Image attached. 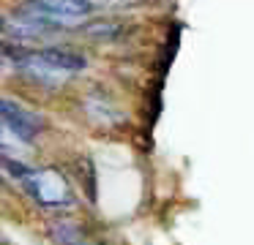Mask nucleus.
<instances>
[{
  "label": "nucleus",
  "instance_id": "f257e3e1",
  "mask_svg": "<svg viewBox=\"0 0 254 245\" xmlns=\"http://www.w3.org/2000/svg\"><path fill=\"white\" fill-rule=\"evenodd\" d=\"M17 183L22 185L25 194L33 201H39L41 207L63 210V207L74 204L71 185H68V180L63 177L58 169H28Z\"/></svg>",
  "mask_w": 254,
  "mask_h": 245
},
{
  "label": "nucleus",
  "instance_id": "f03ea898",
  "mask_svg": "<svg viewBox=\"0 0 254 245\" xmlns=\"http://www.w3.org/2000/svg\"><path fill=\"white\" fill-rule=\"evenodd\" d=\"M19 8L44 16L47 22L58 27H74L85 22L93 3L90 0H19Z\"/></svg>",
  "mask_w": 254,
  "mask_h": 245
},
{
  "label": "nucleus",
  "instance_id": "7ed1b4c3",
  "mask_svg": "<svg viewBox=\"0 0 254 245\" xmlns=\"http://www.w3.org/2000/svg\"><path fill=\"white\" fill-rule=\"evenodd\" d=\"M0 117H3V128L8 134H14L19 142H36L39 134L44 131V120L36 112L25 109L22 103L11 101V98H3V103H0Z\"/></svg>",
  "mask_w": 254,
  "mask_h": 245
},
{
  "label": "nucleus",
  "instance_id": "20e7f679",
  "mask_svg": "<svg viewBox=\"0 0 254 245\" xmlns=\"http://www.w3.org/2000/svg\"><path fill=\"white\" fill-rule=\"evenodd\" d=\"M52 237H55L58 245H93L90 237L82 232V226L68 221V218H58L52 223Z\"/></svg>",
  "mask_w": 254,
  "mask_h": 245
},
{
  "label": "nucleus",
  "instance_id": "39448f33",
  "mask_svg": "<svg viewBox=\"0 0 254 245\" xmlns=\"http://www.w3.org/2000/svg\"><path fill=\"white\" fill-rule=\"evenodd\" d=\"M118 33H121V25H118V22H107V19H99L88 27V36H93L96 41H107V38L112 41Z\"/></svg>",
  "mask_w": 254,
  "mask_h": 245
},
{
  "label": "nucleus",
  "instance_id": "423d86ee",
  "mask_svg": "<svg viewBox=\"0 0 254 245\" xmlns=\"http://www.w3.org/2000/svg\"><path fill=\"white\" fill-rule=\"evenodd\" d=\"M93 5H101V8H128V5L139 3V0H90Z\"/></svg>",
  "mask_w": 254,
  "mask_h": 245
}]
</instances>
